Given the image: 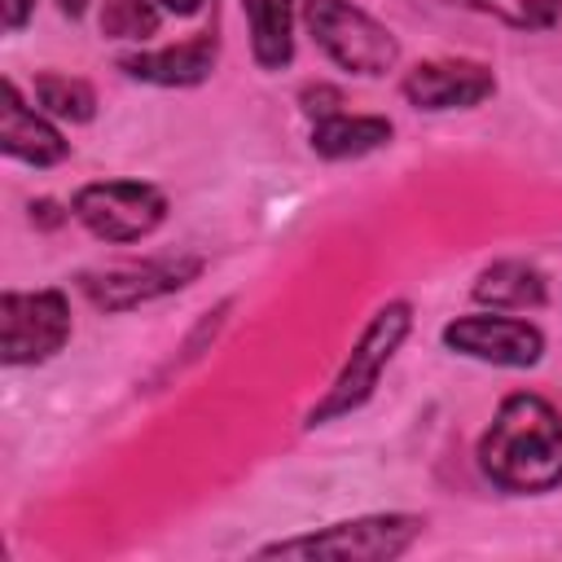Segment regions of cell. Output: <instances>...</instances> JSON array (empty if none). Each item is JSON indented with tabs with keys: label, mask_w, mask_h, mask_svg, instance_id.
<instances>
[{
	"label": "cell",
	"mask_w": 562,
	"mask_h": 562,
	"mask_svg": "<svg viewBox=\"0 0 562 562\" xmlns=\"http://www.w3.org/2000/svg\"><path fill=\"white\" fill-rule=\"evenodd\" d=\"M0 149L18 162H31V167H53L70 154V145L61 140V132L22 101L18 83L4 79V114H0Z\"/></svg>",
	"instance_id": "obj_10"
},
{
	"label": "cell",
	"mask_w": 562,
	"mask_h": 562,
	"mask_svg": "<svg viewBox=\"0 0 562 562\" xmlns=\"http://www.w3.org/2000/svg\"><path fill=\"white\" fill-rule=\"evenodd\" d=\"M198 272H202L198 255H158L145 263H119L105 272H88L83 294L105 312H127V307H140V303L162 299L171 290H184Z\"/></svg>",
	"instance_id": "obj_7"
},
{
	"label": "cell",
	"mask_w": 562,
	"mask_h": 562,
	"mask_svg": "<svg viewBox=\"0 0 562 562\" xmlns=\"http://www.w3.org/2000/svg\"><path fill=\"white\" fill-rule=\"evenodd\" d=\"M35 101L40 110H48L53 119H70V123H88L92 110H97V97L83 79H70V75H35Z\"/></svg>",
	"instance_id": "obj_15"
},
{
	"label": "cell",
	"mask_w": 562,
	"mask_h": 562,
	"mask_svg": "<svg viewBox=\"0 0 562 562\" xmlns=\"http://www.w3.org/2000/svg\"><path fill=\"white\" fill-rule=\"evenodd\" d=\"M474 299L487 307H509V312H527L544 303V277L522 263V259H496L479 272L474 281Z\"/></svg>",
	"instance_id": "obj_14"
},
{
	"label": "cell",
	"mask_w": 562,
	"mask_h": 562,
	"mask_svg": "<svg viewBox=\"0 0 562 562\" xmlns=\"http://www.w3.org/2000/svg\"><path fill=\"white\" fill-rule=\"evenodd\" d=\"M101 35L140 44L158 35V9L149 0H101Z\"/></svg>",
	"instance_id": "obj_17"
},
{
	"label": "cell",
	"mask_w": 562,
	"mask_h": 562,
	"mask_svg": "<svg viewBox=\"0 0 562 562\" xmlns=\"http://www.w3.org/2000/svg\"><path fill=\"white\" fill-rule=\"evenodd\" d=\"M492 92H496V75L483 61H465V57H435V61H422L404 75L408 105H417L426 114L474 110Z\"/></svg>",
	"instance_id": "obj_9"
},
{
	"label": "cell",
	"mask_w": 562,
	"mask_h": 562,
	"mask_svg": "<svg viewBox=\"0 0 562 562\" xmlns=\"http://www.w3.org/2000/svg\"><path fill=\"white\" fill-rule=\"evenodd\" d=\"M303 22L321 53L351 75L378 79L400 61L395 35L351 0H303Z\"/></svg>",
	"instance_id": "obj_3"
},
{
	"label": "cell",
	"mask_w": 562,
	"mask_h": 562,
	"mask_svg": "<svg viewBox=\"0 0 562 562\" xmlns=\"http://www.w3.org/2000/svg\"><path fill=\"white\" fill-rule=\"evenodd\" d=\"M422 518L413 514H369V518H351V522H334L325 531L312 536H294V540H277L263 544V558H351V562H386L400 558L417 536H422Z\"/></svg>",
	"instance_id": "obj_4"
},
{
	"label": "cell",
	"mask_w": 562,
	"mask_h": 562,
	"mask_svg": "<svg viewBox=\"0 0 562 562\" xmlns=\"http://www.w3.org/2000/svg\"><path fill=\"white\" fill-rule=\"evenodd\" d=\"M70 342V303L61 290H9L0 299V356L4 364L53 360Z\"/></svg>",
	"instance_id": "obj_6"
},
{
	"label": "cell",
	"mask_w": 562,
	"mask_h": 562,
	"mask_svg": "<svg viewBox=\"0 0 562 562\" xmlns=\"http://www.w3.org/2000/svg\"><path fill=\"white\" fill-rule=\"evenodd\" d=\"M483 474L505 492H549L562 483V417L549 400L505 395L479 439Z\"/></svg>",
	"instance_id": "obj_1"
},
{
	"label": "cell",
	"mask_w": 562,
	"mask_h": 562,
	"mask_svg": "<svg viewBox=\"0 0 562 562\" xmlns=\"http://www.w3.org/2000/svg\"><path fill=\"white\" fill-rule=\"evenodd\" d=\"M443 347L483 364H501V369H531L544 351V334L518 316H496V312H479V316H457L443 325Z\"/></svg>",
	"instance_id": "obj_8"
},
{
	"label": "cell",
	"mask_w": 562,
	"mask_h": 562,
	"mask_svg": "<svg viewBox=\"0 0 562 562\" xmlns=\"http://www.w3.org/2000/svg\"><path fill=\"white\" fill-rule=\"evenodd\" d=\"M342 105V97L334 92V88H325V83H316V88H303V110L312 114V119H325V114H334Z\"/></svg>",
	"instance_id": "obj_18"
},
{
	"label": "cell",
	"mask_w": 562,
	"mask_h": 562,
	"mask_svg": "<svg viewBox=\"0 0 562 562\" xmlns=\"http://www.w3.org/2000/svg\"><path fill=\"white\" fill-rule=\"evenodd\" d=\"M452 4H465L474 13L501 18L505 26H518V31H544L562 13V0H452Z\"/></svg>",
	"instance_id": "obj_16"
},
{
	"label": "cell",
	"mask_w": 562,
	"mask_h": 562,
	"mask_svg": "<svg viewBox=\"0 0 562 562\" xmlns=\"http://www.w3.org/2000/svg\"><path fill=\"white\" fill-rule=\"evenodd\" d=\"M215 48H220L215 35H193V40H180V44H167V48H154V53H132L119 66L140 83L193 88L215 70Z\"/></svg>",
	"instance_id": "obj_11"
},
{
	"label": "cell",
	"mask_w": 562,
	"mask_h": 562,
	"mask_svg": "<svg viewBox=\"0 0 562 562\" xmlns=\"http://www.w3.org/2000/svg\"><path fill=\"white\" fill-rule=\"evenodd\" d=\"M391 140V123L378 119V114H325L316 119L312 127V149L321 158H360V154H373Z\"/></svg>",
	"instance_id": "obj_12"
},
{
	"label": "cell",
	"mask_w": 562,
	"mask_h": 562,
	"mask_svg": "<svg viewBox=\"0 0 562 562\" xmlns=\"http://www.w3.org/2000/svg\"><path fill=\"white\" fill-rule=\"evenodd\" d=\"M167 13H176V18H189V13H198L202 9V0H158Z\"/></svg>",
	"instance_id": "obj_20"
},
{
	"label": "cell",
	"mask_w": 562,
	"mask_h": 562,
	"mask_svg": "<svg viewBox=\"0 0 562 562\" xmlns=\"http://www.w3.org/2000/svg\"><path fill=\"white\" fill-rule=\"evenodd\" d=\"M408 325H413V307H408V303H386V307H378V312L369 316V325L360 329V338H356L347 364L338 369L334 386H329L325 400L307 413V426H325V422L347 417L351 408H360V404L373 395V386H378L382 369L391 364V356L400 351V342L408 338Z\"/></svg>",
	"instance_id": "obj_2"
},
{
	"label": "cell",
	"mask_w": 562,
	"mask_h": 562,
	"mask_svg": "<svg viewBox=\"0 0 562 562\" xmlns=\"http://www.w3.org/2000/svg\"><path fill=\"white\" fill-rule=\"evenodd\" d=\"M250 22V48L263 70H281L294 57V0H241Z\"/></svg>",
	"instance_id": "obj_13"
},
{
	"label": "cell",
	"mask_w": 562,
	"mask_h": 562,
	"mask_svg": "<svg viewBox=\"0 0 562 562\" xmlns=\"http://www.w3.org/2000/svg\"><path fill=\"white\" fill-rule=\"evenodd\" d=\"M31 13H35V0H0V22H4V31H22Z\"/></svg>",
	"instance_id": "obj_19"
},
{
	"label": "cell",
	"mask_w": 562,
	"mask_h": 562,
	"mask_svg": "<svg viewBox=\"0 0 562 562\" xmlns=\"http://www.w3.org/2000/svg\"><path fill=\"white\" fill-rule=\"evenodd\" d=\"M70 215L101 241H140L162 224L167 198L145 180H97L75 193Z\"/></svg>",
	"instance_id": "obj_5"
},
{
	"label": "cell",
	"mask_w": 562,
	"mask_h": 562,
	"mask_svg": "<svg viewBox=\"0 0 562 562\" xmlns=\"http://www.w3.org/2000/svg\"><path fill=\"white\" fill-rule=\"evenodd\" d=\"M57 9H61L66 18H83V13H88V0H57Z\"/></svg>",
	"instance_id": "obj_21"
}]
</instances>
